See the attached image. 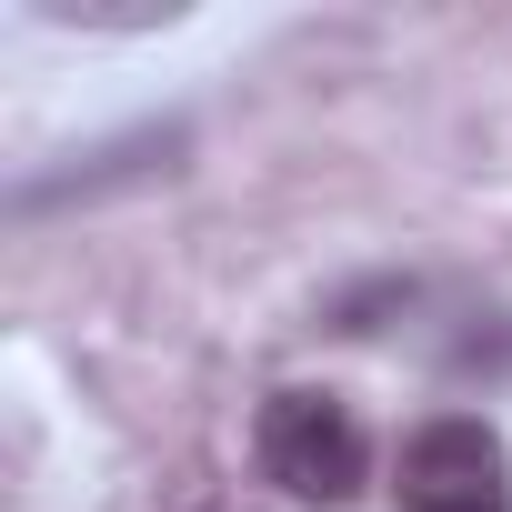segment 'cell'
<instances>
[{"label": "cell", "instance_id": "1", "mask_svg": "<svg viewBox=\"0 0 512 512\" xmlns=\"http://www.w3.org/2000/svg\"><path fill=\"white\" fill-rule=\"evenodd\" d=\"M251 452H262V482H282L292 502H322V512L362 502V482H372V432L342 392H272L262 422H251Z\"/></svg>", "mask_w": 512, "mask_h": 512}, {"label": "cell", "instance_id": "2", "mask_svg": "<svg viewBox=\"0 0 512 512\" xmlns=\"http://www.w3.org/2000/svg\"><path fill=\"white\" fill-rule=\"evenodd\" d=\"M402 512H512V442L482 412H442L402 442Z\"/></svg>", "mask_w": 512, "mask_h": 512}]
</instances>
